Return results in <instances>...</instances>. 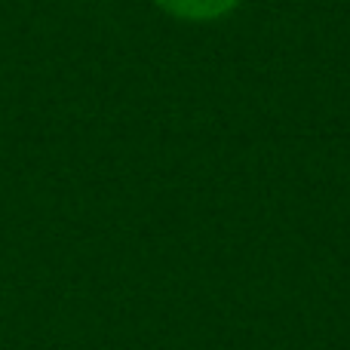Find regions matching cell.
Segmentation results:
<instances>
[{"label": "cell", "instance_id": "cell-1", "mask_svg": "<svg viewBox=\"0 0 350 350\" xmlns=\"http://www.w3.org/2000/svg\"><path fill=\"white\" fill-rule=\"evenodd\" d=\"M154 3L160 10L172 12V16L187 18V22H209V18L230 12L237 6V0H154Z\"/></svg>", "mask_w": 350, "mask_h": 350}]
</instances>
